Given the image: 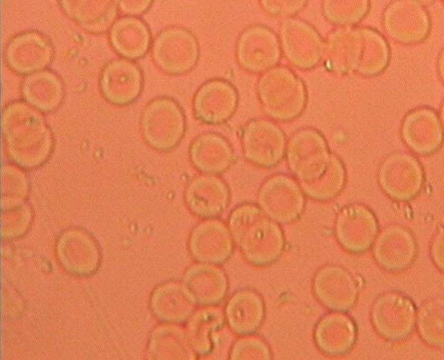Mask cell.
<instances>
[{
	"instance_id": "cell-4",
	"label": "cell",
	"mask_w": 444,
	"mask_h": 360,
	"mask_svg": "<svg viewBox=\"0 0 444 360\" xmlns=\"http://www.w3.org/2000/svg\"><path fill=\"white\" fill-rule=\"evenodd\" d=\"M241 145L246 160L263 169L277 166L284 157L287 147L280 127L265 118L251 120L244 125Z\"/></svg>"
},
{
	"instance_id": "cell-5",
	"label": "cell",
	"mask_w": 444,
	"mask_h": 360,
	"mask_svg": "<svg viewBox=\"0 0 444 360\" xmlns=\"http://www.w3.org/2000/svg\"><path fill=\"white\" fill-rule=\"evenodd\" d=\"M153 56L166 73L181 75L191 71L199 58V42L188 29L181 26L166 28L157 38Z\"/></svg>"
},
{
	"instance_id": "cell-20",
	"label": "cell",
	"mask_w": 444,
	"mask_h": 360,
	"mask_svg": "<svg viewBox=\"0 0 444 360\" xmlns=\"http://www.w3.org/2000/svg\"><path fill=\"white\" fill-rule=\"evenodd\" d=\"M265 315L262 298L251 290L236 292L225 309V317L230 328L237 334L248 335L257 330Z\"/></svg>"
},
{
	"instance_id": "cell-22",
	"label": "cell",
	"mask_w": 444,
	"mask_h": 360,
	"mask_svg": "<svg viewBox=\"0 0 444 360\" xmlns=\"http://www.w3.org/2000/svg\"><path fill=\"white\" fill-rule=\"evenodd\" d=\"M346 181L344 168L339 160L332 157L325 172L317 179L300 185L305 195L318 201L334 198L343 189Z\"/></svg>"
},
{
	"instance_id": "cell-16",
	"label": "cell",
	"mask_w": 444,
	"mask_h": 360,
	"mask_svg": "<svg viewBox=\"0 0 444 360\" xmlns=\"http://www.w3.org/2000/svg\"><path fill=\"white\" fill-rule=\"evenodd\" d=\"M313 290L317 299L332 311L344 312L357 299V285L353 276L344 268L329 265L315 275Z\"/></svg>"
},
{
	"instance_id": "cell-3",
	"label": "cell",
	"mask_w": 444,
	"mask_h": 360,
	"mask_svg": "<svg viewBox=\"0 0 444 360\" xmlns=\"http://www.w3.org/2000/svg\"><path fill=\"white\" fill-rule=\"evenodd\" d=\"M258 206L278 223L297 220L305 204V194L294 178L284 174L268 177L258 192Z\"/></svg>"
},
{
	"instance_id": "cell-1",
	"label": "cell",
	"mask_w": 444,
	"mask_h": 360,
	"mask_svg": "<svg viewBox=\"0 0 444 360\" xmlns=\"http://www.w3.org/2000/svg\"><path fill=\"white\" fill-rule=\"evenodd\" d=\"M228 226L234 244L243 258L255 266L276 261L285 248V238L278 223L255 204L245 203L230 213Z\"/></svg>"
},
{
	"instance_id": "cell-17",
	"label": "cell",
	"mask_w": 444,
	"mask_h": 360,
	"mask_svg": "<svg viewBox=\"0 0 444 360\" xmlns=\"http://www.w3.org/2000/svg\"><path fill=\"white\" fill-rule=\"evenodd\" d=\"M190 161L201 174L218 175L233 162L234 153L230 142L215 132H205L196 137L189 147Z\"/></svg>"
},
{
	"instance_id": "cell-23",
	"label": "cell",
	"mask_w": 444,
	"mask_h": 360,
	"mask_svg": "<svg viewBox=\"0 0 444 360\" xmlns=\"http://www.w3.org/2000/svg\"><path fill=\"white\" fill-rule=\"evenodd\" d=\"M416 325L427 344L435 347L443 346V301L431 300L424 303L416 314Z\"/></svg>"
},
{
	"instance_id": "cell-18",
	"label": "cell",
	"mask_w": 444,
	"mask_h": 360,
	"mask_svg": "<svg viewBox=\"0 0 444 360\" xmlns=\"http://www.w3.org/2000/svg\"><path fill=\"white\" fill-rule=\"evenodd\" d=\"M183 285L195 302L201 306H214L226 295L228 283L223 270L217 265L201 263L188 268Z\"/></svg>"
},
{
	"instance_id": "cell-2",
	"label": "cell",
	"mask_w": 444,
	"mask_h": 360,
	"mask_svg": "<svg viewBox=\"0 0 444 360\" xmlns=\"http://www.w3.org/2000/svg\"><path fill=\"white\" fill-rule=\"evenodd\" d=\"M256 91L263 110L275 120H291L300 115L304 107L298 80L283 67L275 66L262 73Z\"/></svg>"
},
{
	"instance_id": "cell-8",
	"label": "cell",
	"mask_w": 444,
	"mask_h": 360,
	"mask_svg": "<svg viewBox=\"0 0 444 360\" xmlns=\"http://www.w3.org/2000/svg\"><path fill=\"white\" fill-rule=\"evenodd\" d=\"M239 65L253 73H263L273 68L280 58L277 35L262 24L248 26L240 34L236 46Z\"/></svg>"
},
{
	"instance_id": "cell-24",
	"label": "cell",
	"mask_w": 444,
	"mask_h": 360,
	"mask_svg": "<svg viewBox=\"0 0 444 360\" xmlns=\"http://www.w3.org/2000/svg\"><path fill=\"white\" fill-rule=\"evenodd\" d=\"M231 357L233 359H268L270 354L267 344L262 339L250 337L240 339L235 343Z\"/></svg>"
},
{
	"instance_id": "cell-25",
	"label": "cell",
	"mask_w": 444,
	"mask_h": 360,
	"mask_svg": "<svg viewBox=\"0 0 444 360\" xmlns=\"http://www.w3.org/2000/svg\"><path fill=\"white\" fill-rule=\"evenodd\" d=\"M443 232L441 227L434 236L430 246L432 259L441 271L443 270Z\"/></svg>"
},
{
	"instance_id": "cell-14",
	"label": "cell",
	"mask_w": 444,
	"mask_h": 360,
	"mask_svg": "<svg viewBox=\"0 0 444 360\" xmlns=\"http://www.w3.org/2000/svg\"><path fill=\"white\" fill-rule=\"evenodd\" d=\"M230 191L218 175L201 174L187 184L184 194L188 209L202 219L216 218L228 207Z\"/></svg>"
},
{
	"instance_id": "cell-6",
	"label": "cell",
	"mask_w": 444,
	"mask_h": 360,
	"mask_svg": "<svg viewBox=\"0 0 444 360\" xmlns=\"http://www.w3.org/2000/svg\"><path fill=\"white\" fill-rule=\"evenodd\" d=\"M285 154L288 167L300 185L317 179L332 159L322 139L310 129L298 131L292 136Z\"/></svg>"
},
{
	"instance_id": "cell-15",
	"label": "cell",
	"mask_w": 444,
	"mask_h": 360,
	"mask_svg": "<svg viewBox=\"0 0 444 360\" xmlns=\"http://www.w3.org/2000/svg\"><path fill=\"white\" fill-rule=\"evenodd\" d=\"M377 263L386 270L401 272L413 263L416 241L411 232L400 225H391L378 233L372 247Z\"/></svg>"
},
{
	"instance_id": "cell-21",
	"label": "cell",
	"mask_w": 444,
	"mask_h": 360,
	"mask_svg": "<svg viewBox=\"0 0 444 360\" xmlns=\"http://www.w3.org/2000/svg\"><path fill=\"white\" fill-rule=\"evenodd\" d=\"M186 334L194 352L206 355L211 351V333L223 325L224 316L217 308L198 310L189 317Z\"/></svg>"
},
{
	"instance_id": "cell-7",
	"label": "cell",
	"mask_w": 444,
	"mask_h": 360,
	"mask_svg": "<svg viewBox=\"0 0 444 360\" xmlns=\"http://www.w3.org/2000/svg\"><path fill=\"white\" fill-rule=\"evenodd\" d=\"M416 309L406 295L396 292L381 295L374 302L372 324L384 339L398 342L407 338L416 327Z\"/></svg>"
},
{
	"instance_id": "cell-12",
	"label": "cell",
	"mask_w": 444,
	"mask_h": 360,
	"mask_svg": "<svg viewBox=\"0 0 444 360\" xmlns=\"http://www.w3.org/2000/svg\"><path fill=\"white\" fill-rule=\"evenodd\" d=\"M188 247L198 263L220 265L231 255L234 241L223 221L216 218L203 219L190 233Z\"/></svg>"
},
{
	"instance_id": "cell-13",
	"label": "cell",
	"mask_w": 444,
	"mask_h": 360,
	"mask_svg": "<svg viewBox=\"0 0 444 360\" xmlns=\"http://www.w3.org/2000/svg\"><path fill=\"white\" fill-rule=\"evenodd\" d=\"M238 95L236 88L223 79H212L203 83L193 99L196 118L207 125H220L228 121L236 110Z\"/></svg>"
},
{
	"instance_id": "cell-10",
	"label": "cell",
	"mask_w": 444,
	"mask_h": 360,
	"mask_svg": "<svg viewBox=\"0 0 444 360\" xmlns=\"http://www.w3.org/2000/svg\"><path fill=\"white\" fill-rule=\"evenodd\" d=\"M379 233V224L374 213L366 206L353 203L338 213L335 235L344 249L360 254L371 247Z\"/></svg>"
},
{
	"instance_id": "cell-11",
	"label": "cell",
	"mask_w": 444,
	"mask_h": 360,
	"mask_svg": "<svg viewBox=\"0 0 444 360\" xmlns=\"http://www.w3.org/2000/svg\"><path fill=\"white\" fill-rule=\"evenodd\" d=\"M379 184L384 192L398 201L415 198L422 190L424 174L419 163L406 154L393 155L381 165Z\"/></svg>"
},
{
	"instance_id": "cell-19",
	"label": "cell",
	"mask_w": 444,
	"mask_h": 360,
	"mask_svg": "<svg viewBox=\"0 0 444 360\" xmlns=\"http://www.w3.org/2000/svg\"><path fill=\"white\" fill-rule=\"evenodd\" d=\"M356 329L352 319L344 312L332 311L318 322L314 339L322 352L329 356H341L354 346Z\"/></svg>"
},
{
	"instance_id": "cell-9",
	"label": "cell",
	"mask_w": 444,
	"mask_h": 360,
	"mask_svg": "<svg viewBox=\"0 0 444 360\" xmlns=\"http://www.w3.org/2000/svg\"><path fill=\"white\" fill-rule=\"evenodd\" d=\"M144 129L149 143L163 151L171 150L182 139L186 119L180 105L170 97H160L148 107Z\"/></svg>"
}]
</instances>
